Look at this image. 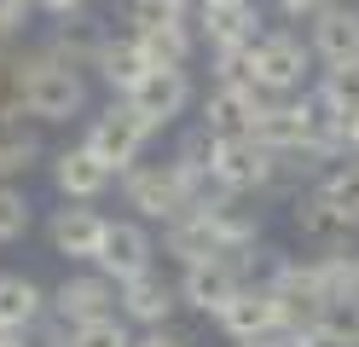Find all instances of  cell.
Listing matches in <instances>:
<instances>
[{
    "label": "cell",
    "mask_w": 359,
    "mask_h": 347,
    "mask_svg": "<svg viewBox=\"0 0 359 347\" xmlns=\"http://www.w3.org/2000/svg\"><path fill=\"white\" fill-rule=\"evenodd\" d=\"M128 99H133V110H140L151 128L174 122V116L186 110V99H191V76H186V64H156L151 76L128 93Z\"/></svg>",
    "instance_id": "obj_12"
},
{
    "label": "cell",
    "mask_w": 359,
    "mask_h": 347,
    "mask_svg": "<svg viewBox=\"0 0 359 347\" xmlns=\"http://www.w3.org/2000/svg\"><path fill=\"white\" fill-rule=\"evenodd\" d=\"M104 278H116V284H128V278H140L151 266V231L140 220H110L104 231V249H99V261H93Z\"/></svg>",
    "instance_id": "obj_15"
},
{
    "label": "cell",
    "mask_w": 359,
    "mask_h": 347,
    "mask_svg": "<svg viewBox=\"0 0 359 347\" xmlns=\"http://www.w3.org/2000/svg\"><path fill=\"white\" fill-rule=\"evenodd\" d=\"M122 313L133 318V324H168V313H174V284L156 266H145L140 278H128L122 284Z\"/></svg>",
    "instance_id": "obj_18"
},
{
    "label": "cell",
    "mask_w": 359,
    "mask_h": 347,
    "mask_svg": "<svg viewBox=\"0 0 359 347\" xmlns=\"http://www.w3.org/2000/svg\"><path fill=\"white\" fill-rule=\"evenodd\" d=\"M116 301H122V284L104 272H87V278H64L58 295H53V318L58 324H93V318H116Z\"/></svg>",
    "instance_id": "obj_7"
},
{
    "label": "cell",
    "mask_w": 359,
    "mask_h": 347,
    "mask_svg": "<svg viewBox=\"0 0 359 347\" xmlns=\"http://www.w3.org/2000/svg\"><path fill=\"white\" fill-rule=\"evenodd\" d=\"M197 35L209 46H238V41H261V6L255 0H197Z\"/></svg>",
    "instance_id": "obj_13"
},
{
    "label": "cell",
    "mask_w": 359,
    "mask_h": 347,
    "mask_svg": "<svg viewBox=\"0 0 359 347\" xmlns=\"http://www.w3.org/2000/svg\"><path fill=\"white\" fill-rule=\"evenodd\" d=\"M238 347H290V341H278V336H255V341H238Z\"/></svg>",
    "instance_id": "obj_35"
},
{
    "label": "cell",
    "mask_w": 359,
    "mask_h": 347,
    "mask_svg": "<svg viewBox=\"0 0 359 347\" xmlns=\"http://www.w3.org/2000/svg\"><path fill=\"white\" fill-rule=\"evenodd\" d=\"M319 185H325V191H330V197H336V203H342L348 215L359 220V162H342V168H330Z\"/></svg>",
    "instance_id": "obj_29"
},
{
    "label": "cell",
    "mask_w": 359,
    "mask_h": 347,
    "mask_svg": "<svg viewBox=\"0 0 359 347\" xmlns=\"http://www.w3.org/2000/svg\"><path fill=\"white\" fill-rule=\"evenodd\" d=\"M238 290H243V266H238V254L197 261V266H186V278H180V301H186V307H197V313H220Z\"/></svg>",
    "instance_id": "obj_9"
},
{
    "label": "cell",
    "mask_w": 359,
    "mask_h": 347,
    "mask_svg": "<svg viewBox=\"0 0 359 347\" xmlns=\"http://www.w3.org/2000/svg\"><path fill=\"white\" fill-rule=\"evenodd\" d=\"M313 41H302V35H290V29H266L261 41H255V81L266 87V93H302V81H307V69H313Z\"/></svg>",
    "instance_id": "obj_4"
},
{
    "label": "cell",
    "mask_w": 359,
    "mask_h": 347,
    "mask_svg": "<svg viewBox=\"0 0 359 347\" xmlns=\"http://www.w3.org/2000/svg\"><path fill=\"white\" fill-rule=\"evenodd\" d=\"M290 220H296V231H302L307 243H319V249H348V238L359 231V220H353L348 208L325 191L319 179H313L307 191L290 197Z\"/></svg>",
    "instance_id": "obj_5"
},
{
    "label": "cell",
    "mask_w": 359,
    "mask_h": 347,
    "mask_svg": "<svg viewBox=\"0 0 359 347\" xmlns=\"http://www.w3.org/2000/svg\"><path fill=\"white\" fill-rule=\"evenodd\" d=\"M0 347H24V341H18V330H0Z\"/></svg>",
    "instance_id": "obj_37"
},
{
    "label": "cell",
    "mask_w": 359,
    "mask_h": 347,
    "mask_svg": "<svg viewBox=\"0 0 359 347\" xmlns=\"http://www.w3.org/2000/svg\"><path fill=\"white\" fill-rule=\"evenodd\" d=\"M319 93H325V99L353 122V116H359V58H348V64H325Z\"/></svg>",
    "instance_id": "obj_25"
},
{
    "label": "cell",
    "mask_w": 359,
    "mask_h": 347,
    "mask_svg": "<svg viewBox=\"0 0 359 347\" xmlns=\"http://www.w3.org/2000/svg\"><path fill=\"white\" fill-rule=\"evenodd\" d=\"M336 6V0H278V12H284V23H319L325 12Z\"/></svg>",
    "instance_id": "obj_32"
},
{
    "label": "cell",
    "mask_w": 359,
    "mask_h": 347,
    "mask_svg": "<svg viewBox=\"0 0 359 347\" xmlns=\"http://www.w3.org/2000/svg\"><path fill=\"white\" fill-rule=\"evenodd\" d=\"M133 347H197V341H191L186 330H174V324H151V330L133 341Z\"/></svg>",
    "instance_id": "obj_33"
},
{
    "label": "cell",
    "mask_w": 359,
    "mask_h": 347,
    "mask_svg": "<svg viewBox=\"0 0 359 347\" xmlns=\"http://www.w3.org/2000/svg\"><path fill=\"white\" fill-rule=\"evenodd\" d=\"M215 318H220V330H226L232 341L278 336V295H273V290H261V284H243V290H238Z\"/></svg>",
    "instance_id": "obj_14"
},
{
    "label": "cell",
    "mask_w": 359,
    "mask_h": 347,
    "mask_svg": "<svg viewBox=\"0 0 359 347\" xmlns=\"http://www.w3.org/2000/svg\"><path fill=\"white\" fill-rule=\"evenodd\" d=\"M122 191H128V208H140V220H163V226H174L180 215L197 208L186 174H180V162H145V168H128Z\"/></svg>",
    "instance_id": "obj_2"
},
{
    "label": "cell",
    "mask_w": 359,
    "mask_h": 347,
    "mask_svg": "<svg viewBox=\"0 0 359 347\" xmlns=\"http://www.w3.org/2000/svg\"><path fill=\"white\" fill-rule=\"evenodd\" d=\"M104 41H110V35H99L87 18H58V35L47 41V53L64 58V64H76V69H93L99 53H104Z\"/></svg>",
    "instance_id": "obj_21"
},
{
    "label": "cell",
    "mask_w": 359,
    "mask_h": 347,
    "mask_svg": "<svg viewBox=\"0 0 359 347\" xmlns=\"http://www.w3.org/2000/svg\"><path fill=\"white\" fill-rule=\"evenodd\" d=\"M348 151L359 156V116H353V128H348Z\"/></svg>",
    "instance_id": "obj_36"
},
{
    "label": "cell",
    "mask_w": 359,
    "mask_h": 347,
    "mask_svg": "<svg viewBox=\"0 0 359 347\" xmlns=\"http://www.w3.org/2000/svg\"><path fill=\"white\" fill-rule=\"evenodd\" d=\"M41 156V139L18 122V116H0V179H12L18 168H29Z\"/></svg>",
    "instance_id": "obj_23"
},
{
    "label": "cell",
    "mask_w": 359,
    "mask_h": 347,
    "mask_svg": "<svg viewBox=\"0 0 359 347\" xmlns=\"http://www.w3.org/2000/svg\"><path fill=\"white\" fill-rule=\"evenodd\" d=\"M35 6L47 12V18H81V12H87V0H35Z\"/></svg>",
    "instance_id": "obj_34"
},
{
    "label": "cell",
    "mask_w": 359,
    "mask_h": 347,
    "mask_svg": "<svg viewBox=\"0 0 359 347\" xmlns=\"http://www.w3.org/2000/svg\"><path fill=\"white\" fill-rule=\"evenodd\" d=\"M29 231V197L0 179V243H18Z\"/></svg>",
    "instance_id": "obj_26"
},
{
    "label": "cell",
    "mask_w": 359,
    "mask_h": 347,
    "mask_svg": "<svg viewBox=\"0 0 359 347\" xmlns=\"http://www.w3.org/2000/svg\"><path fill=\"white\" fill-rule=\"evenodd\" d=\"M215 87H261L255 81V41L215 46Z\"/></svg>",
    "instance_id": "obj_24"
},
{
    "label": "cell",
    "mask_w": 359,
    "mask_h": 347,
    "mask_svg": "<svg viewBox=\"0 0 359 347\" xmlns=\"http://www.w3.org/2000/svg\"><path fill=\"white\" fill-rule=\"evenodd\" d=\"M70 347H133V336L122 330V318H93L70 330Z\"/></svg>",
    "instance_id": "obj_27"
},
{
    "label": "cell",
    "mask_w": 359,
    "mask_h": 347,
    "mask_svg": "<svg viewBox=\"0 0 359 347\" xmlns=\"http://www.w3.org/2000/svg\"><path fill=\"white\" fill-rule=\"evenodd\" d=\"M273 93L266 87H215L209 99H203V128L215 139H250L255 122H261V110Z\"/></svg>",
    "instance_id": "obj_8"
},
{
    "label": "cell",
    "mask_w": 359,
    "mask_h": 347,
    "mask_svg": "<svg viewBox=\"0 0 359 347\" xmlns=\"http://www.w3.org/2000/svg\"><path fill=\"white\" fill-rule=\"evenodd\" d=\"M313 53H319V64H348V58H359V12L336 0V6L313 23Z\"/></svg>",
    "instance_id": "obj_20"
},
{
    "label": "cell",
    "mask_w": 359,
    "mask_h": 347,
    "mask_svg": "<svg viewBox=\"0 0 359 347\" xmlns=\"http://www.w3.org/2000/svg\"><path fill=\"white\" fill-rule=\"evenodd\" d=\"M104 231H110V220L99 215V208H87V203L64 197V208H53V249L64 254V261H99Z\"/></svg>",
    "instance_id": "obj_11"
},
{
    "label": "cell",
    "mask_w": 359,
    "mask_h": 347,
    "mask_svg": "<svg viewBox=\"0 0 359 347\" xmlns=\"http://www.w3.org/2000/svg\"><path fill=\"white\" fill-rule=\"evenodd\" d=\"M133 35H140V46L151 53V64H186L191 58V18L145 23V29H133Z\"/></svg>",
    "instance_id": "obj_22"
},
{
    "label": "cell",
    "mask_w": 359,
    "mask_h": 347,
    "mask_svg": "<svg viewBox=\"0 0 359 347\" xmlns=\"http://www.w3.org/2000/svg\"><path fill=\"white\" fill-rule=\"evenodd\" d=\"M168 254L180 266H197V261H215V254H226V243H220L215 220L203 215V208H191V215H180L168 226Z\"/></svg>",
    "instance_id": "obj_19"
},
{
    "label": "cell",
    "mask_w": 359,
    "mask_h": 347,
    "mask_svg": "<svg viewBox=\"0 0 359 347\" xmlns=\"http://www.w3.org/2000/svg\"><path fill=\"white\" fill-rule=\"evenodd\" d=\"M53 313V301L41 295V284L35 278H24V272H0V330H35L41 318Z\"/></svg>",
    "instance_id": "obj_17"
},
{
    "label": "cell",
    "mask_w": 359,
    "mask_h": 347,
    "mask_svg": "<svg viewBox=\"0 0 359 347\" xmlns=\"http://www.w3.org/2000/svg\"><path fill=\"white\" fill-rule=\"evenodd\" d=\"M93 69H99V81L116 93V99H128V93L140 87L156 64H151V53L140 46V35L128 29V35H110V41H104V53H99V64H93Z\"/></svg>",
    "instance_id": "obj_16"
},
{
    "label": "cell",
    "mask_w": 359,
    "mask_h": 347,
    "mask_svg": "<svg viewBox=\"0 0 359 347\" xmlns=\"http://www.w3.org/2000/svg\"><path fill=\"white\" fill-rule=\"evenodd\" d=\"M273 168H278V156L261 145V139H215V162H209V174L215 185H226V191H266L273 185Z\"/></svg>",
    "instance_id": "obj_6"
},
{
    "label": "cell",
    "mask_w": 359,
    "mask_h": 347,
    "mask_svg": "<svg viewBox=\"0 0 359 347\" xmlns=\"http://www.w3.org/2000/svg\"><path fill=\"white\" fill-rule=\"evenodd\" d=\"M35 12H41L35 0H0V29H6V35H24Z\"/></svg>",
    "instance_id": "obj_31"
},
{
    "label": "cell",
    "mask_w": 359,
    "mask_h": 347,
    "mask_svg": "<svg viewBox=\"0 0 359 347\" xmlns=\"http://www.w3.org/2000/svg\"><path fill=\"white\" fill-rule=\"evenodd\" d=\"M18 93H24V110L35 116V122H70V116L87 110V81H81V69L64 64V58H53V53H29Z\"/></svg>",
    "instance_id": "obj_1"
},
{
    "label": "cell",
    "mask_w": 359,
    "mask_h": 347,
    "mask_svg": "<svg viewBox=\"0 0 359 347\" xmlns=\"http://www.w3.org/2000/svg\"><path fill=\"white\" fill-rule=\"evenodd\" d=\"M128 18H133V29L168 23V18H191V0H128Z\"/></svg>",
    "instance_id": "obj_28"
},
{
    "label": "cell",
    "mask_w": 359,
    "mask_h": 347,
    "mask_svg": "<svg viewBox=\"0 0 359 347\" xmlns=\"http://www.w3.org/2000/svg\"><path fill=\"white\" fill-rule=\"evenodd\" d=\"M284 341H290V347H353V336H348L336 318L313 324V330H302V336H284Z\"/></svg>",
    "instance_id": "obj_30"
},
{
    "label": "cell",
    "mask_w": 359,
    "mask_h": 347,
    "mask_svg": "<svg viewBox=\"0 0 359 347\" xmlns=\"http://www.w3.org/2000/svg\"><path fill=\"white\" fill-rule=\"evenodd\" d=\"M145 139H151V122L140 110H133V99H116L110 110H99L93 122H87V145H93L116 174H128L133 162H140L145 151Z\"/></svg>",
    "instance_id": "obj_3"
},
{
    "label": "cell",
    "mask_w": 359,
    "mask_h": 347,
    "mask_svg": "<svg viewBox=\"0 0 359 347\" xmlns=\"http://www.w3.org/2000/svg\"><path fill=\"white\" fill-rule=\"evenodd\" d=\"M110 179H116V168H110V162H104L93 145H87V139L53 156V185H58L70 203H93V197H104Z\"/></svg>",
    "instance_id": "obj_10"
}]
</instances>
